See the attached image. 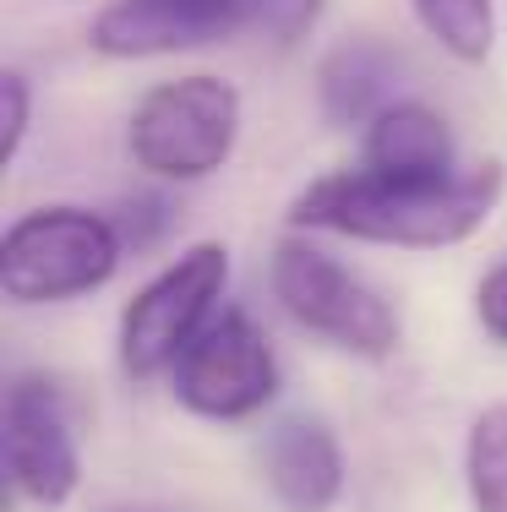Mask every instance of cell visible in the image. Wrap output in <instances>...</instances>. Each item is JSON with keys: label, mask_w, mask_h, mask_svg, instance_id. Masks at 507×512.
<instances>
[{"label": "cell", "mask_w": 507, "mask_h": 512, "mask_svg": "<svg viewBox=\"0 0 507 512\" xmlns=\"http://www.w3.org/2000/svg\"><path fill=\"white\" fill-rule=\"evenodd\" d=\"M251 17H257L279 44H295V39H306V28L322 17V0H251Z\"/></svg>", "instance_id": "cell-14"}, {"label": "cell", "mask_w": 507, "mask_h": 512, "mask_svg": "<svg viewBox=\"0 0 507 512\" xmlns=\"http://www.w3.org/2000/svg\"><path fill=\"white\" fill-rule=\"evenodd\" d=\"M420 28L448 50L458 66H480L497 44V6L491 0H409Z\"/></svg>", "instance_id": "cell-13"}, {"label": "cell", "mask_w": 507, "mask_h": 512, "mask_svg": "<svg viewBox=\"0 0 507 512\" xmlns=\"http://www.w3.org/2000/svg\"><path fill=\"white\" fill-rule=\"evenodd\" d=\"M240 22L246 11L208 6V0H115L93 17L88 44L110 60H153L224 44Z\"/></svg>", "instance_id": "cell-8"}, {"label": "cell", "mask_w": 507, "mask_h": 512, "mask_svg": "<svg viewBox=\"0 0 507 512\" xmlns=\"http://www.w3.org/2000/svg\"><path fill=\"white\" fill-rule=\"evenodd\" d=\"M208 6H235V11H246V17H251V0H208Z\"/></svg>", "instance_id": "cell-17"}, {"label": "cell", "mask_w": 507, "mask_h": 512, "mask_svg": "<svg viewBox=\"0 0 507 512\" xmlns=\"http://www.w3.org/2000/svg\"><path fill=\"white\" fill-rule=\"evenodd\" d=\"M268 289L295 327L328 338L333 349H349L360 360H388L398 349V338H404V322H398L393 300L382 289H371L338 256H328L300 235L273 246Z\"/></svg>", "instance_id": "cell-4"}, {"label": "cell", "mask_w": 507, "mask_h": 512, "mask_svg": "<svg viewBox=\"0 0 507 512\" xmlns=\"http://www.w3.org/2000/svg\"><path fill=\"white\" fill-rule=\"evenodd\" d=\"M464 491L475 512H507V404H486L469 420Z\"/></svg>", "instance_id": "cell-12"}, {"label": "cell", "mask_w": 507, "mask_h": 512, "mask_svg": "<svg viewBox=\"0 0 507 512\" xmlns=\"http://www.w3.org/2000/svg\"><path fill=\"white\" fill-rule=\"evenodd\" d=\"M398 88V55L377 39H349L317 66V93L322 109L338 126H360V120H377L393 104Z\"/></svg>", "instance_id": "cell-11"}, {"label": "cell", "mask_w": 507, "mask_h": 512, "mask_svg": "<svg viewBox=\"0 0 507 512\" xmlns=\"http://www.w3.org/2000/svg\"><path fill=\"white\" fill-rule=\"evenodd\" d=\"M360 169L393 175V180H448L458 175L453 126L420 99H393L377 120H366Z\"/></svg>", "instance_id": "cell-10"}, {"label": "cell", "mask_w": 507, "mask_h": 512, "mask_svg": "<svg viewBox=\"0 0 507 512\" xmlns=\"http://www.w3.org/2000/svg\"><path fill=\"white\" fill-rule=\"evenodd\" d=\"M279 355L246 306H219L213 322L186 344L169 387L202 420H251L279 398Z\"/></svg>", "instance_id": "cell-6"}, {"label": "cell", "mask_w": 507, "mask_h": 512, "mask_svg": "<svg viewBox=\"0 0 507 512\" xmlns=\"http://www.w3.org/2000/svg\"><path fill=\"white\" fill-rule=\"evenodd\" d=\"M502 164L486 158L475 169H458L448 180H393L371 169L322 175L289 202V224L344 235L366 246H404V251H442L464 246L486 229V218L502 202Z\"/></svg>", "instance_id": "cell-1"}, {"label": "cell", "mask_w": 507, "mask_h": 512, "mask_svg": "<svg viewBox=\"0 0 507 512\" xmlns=\"http://www.w3.org/2000/svg\"><path fill=\"white\" fill-rule=\"evenodd\" d=\"M0 99H6V164L22 153V137H28V77L22 71H0Z\"/></svg>", "instance_id": "cell-16"}, {"label": "cell", "mask_w": 507, "mask_h": 512, "mask_svg": "<svg viewBox=\"0 0 507 512\" xmlns=\"http://www.w3.org/2000/svg\"><path fill=\"white\" fill-rule=\"evenodd\" d=\"M475 322L491 344L507 349V262H497L486 278L475 284Z\"/></svg>", "instance_id": "cell-15"}, {"label": "cell", "mask_w": 507, "mask_h": 512, "mask_svg": "<svg viewBox=\"0 0 507 512\" xmlns=\"http://www.w3.org/2000/svg\"><path fill=\"white\" fill-rule=\"evenodd\" d=\"M229 289V251L219 240H197L186 246L169 267L148 278L120 311V371L131 382H153L169 376L186 344L213 322Z\"/></svg>", "instance_id": "cell-5"}, {"label": "cell", "mask_w": 507, "mask_h": 512, "mask_svg": "<svg viewBox=\"0 0 507 512\" xmlns=\"http://www.w3.org/2000/svg\"><path fill=\"white\" fill-rule=\"evenodd\" d=\"M126 235L110 213L50 202L11 218L0 240V295L11 306H60L104 289L120 273Z\"/></svg>", "instance_id": "cell-2"}, {"label": "cell", "mask_w": 507, "mask_h": 512, "mask_svg": "<svg viewBox=\"0 0 507 512\" xmlns=\"http://www.w3.org/2000/svg\"><path fill=\"white\" fill-rule=\"evenodd\" d=\"M240 142V88L213 71H191V77L159 82L142 93L126 126V153L142 175L153 180H208L229 164Z\"/></svg>", "instance_id": "cell-3"}, {"label": "cell", "mask_w": 507, "mask_h": 512, "mask_svg": "<svg viewBox=\"0 0 507 512\" xmlns=\"http://www.w3.org/2000/svg\"><path fill=\"white\" fill-rule=\"evenodd\" d=\"M262 474L284 512H333L344 496V447L317 414L273 425L262 447Z\"/></svg>", "instance_id": "cell-9"}, {"label": "cell", "mask_w": 507, "mask_h": 512, "mask_svg": "<svg viewBox=\"0 0 507 512\" xmlns=\"http://www.w3.org/2000/svg\"><path fill=\"white\" fill-rule=\"evenodd\" d=\"M0 447L6 480L33 507H66L82 485V447L71 425L66 393L50 376H17L0 409Z\"/></svg>", "instance_id": "cell-7"}]
</instances>
